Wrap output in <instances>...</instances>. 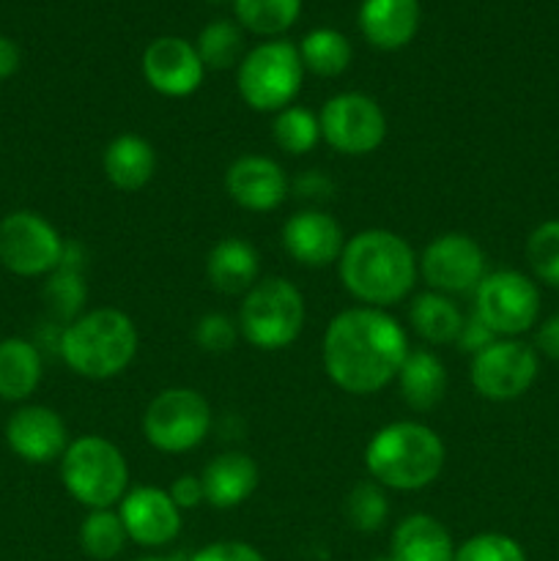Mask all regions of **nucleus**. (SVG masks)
<instances>
[{
  "mask_svg": "<svg viewBox=\"0 0 559 561\" xmlns=\"http://www.w3.org/2000/svg\"><path fill=\"white\" fill-rule=\"evenodd\" d=\"M409 351V334L398 318L378 307H349L338 312L321 340V362L329 381L356 398L389 387Z\"/></svg>",
  "mask_w": 559,
  "mask_h": 561,
  "instance_id": "f257e3e1",
  "label": "nucleus"
},
{
  "mask_svg": "<svg viewBox=\"0 0 559 561\" xmlns=\"http://www.w3.org/2000/svg\"><path fill=\"white\" fill-rule=\"evenodd\" d=\"M338 274L343 288L362 301V307L387 310L414 290L420 257L403 236L370 228L345 239Z\"/></svg>",
  "mask_w": 559,
  "mask_h": 561,
  "instance_id": "f03ea898",
  "label": "nucleus"
},
{
  "mask_svg": "<svg viewBox=\"0 0 559 561\" xmlns=\"http://www.w3.org/2000/svg\"><path fill=\"white\" fill-rule=\"evenodd\" d=\"M447 447L433 427L398 420L378 427L365 447L367 474L389 491H422L438 480Z\"/></svg>",
  "mask_w": 559,
  "mask_h": 561,
  "instance_id": "7ed1b4c3",
  "label": "nucleus"
},
{
  "mask_svg": "<svg viewBox=\"0 0 559 561\" xmlns=\"http://www.w3.org/2000/svg\"><path fill=\"white\" fill-rule=\"evenodd\" d=\"M137 345V327L124 310L96 307L66 323L58 337V354L75 376L107 381L135 362Z\"/></svg>",
  "mask_w": 559,
  "mask_h": 561,
  "instance_id": "20e7f679",
  "label": "nucleus"
},
{
  "mask_svg": "<svg viewBox=\"0 0 559 561\" xmlns=\"http://www.w3.org/2000/svg\"><path fill=\"white\" fill-rule=\"evenodd\" d=\"M60 480L69 496L88 510H113L129 491V463L110 438L80 436L60 458Z\"/></svg>",
  "mask_w": 559,
  "mask_h": 561,
  "instance_id": "39448f33",
  "label": "nucleus"
},
{
  "mask_svg": "<svg viewBox=\"0 0 559 561\" xmlns=\"http://www.w3.org/2000/svg\"><path fill=\"white\" fill-rule=\"evenodd\" d=\"M305 296L290 279H258L239 307V332L252 348L283 351L299 340L305 329Z\"/></svg>",
  "mask_w": 559,
  "mask_h": 561,
  "instance_id": "423d86ee",
  "label": "nucleus"
},
{
  "mask_svg": "<svg viewBox=\"0 0 559 561\" xmlns=\"http://www.w3.org/2000/svg\"><path fill=\"white\" fill-rule=\"evenodd\" d=\"M305 66L299 47L283 38L258 44L236 66V88L241 99L255 113H280L290 107L296 93L301 91Z\"/></svg>",
  "mask_w": 559,
  "mask_h": 561,
  "instance_id": "0eeeda50",
  "label": "nucleus"
},
{
  "mask_svg": "<svg viewBox=\"0 0 559 561\" xmlns=\"http://www.w3.org/2000/svg\"><path fill=\"white\" fill-rule=\"evenodd\" d=\"M212 405L197 389H162L142 411V436L164 455H184L201 447L212 433Z\"/></svg>",
  "mask_w": 559,
  "mask_h": 561,
  "instance_id": "6e6552de",
  "label": "nucleus"
},
{
  "mask_svg": "<svg viewBox=\"0 0 559 561\" xmlns=\"http://www.w3.org/2000/svg\"><path fill=\"white\" fill-rule=\"evenodd\" d=\"M540 373V356L535 345L518 337H497L477 351L469 365V381L480 398L491 403H510L532 389Z\"/></svg>",
  "mask_w": 559,
  "mask_h": 561,
  "instance_id": "1a4fd4ad",
  "label": "nucleus"
},
{
  "mask_svg": "<svg viewBox=\"0 0 559 561\" xmlns=\"http://www.w3.org/2000/svg\"><path fill=\"white\" fill-rule=\"evenodd\" d=\"M475 316L497 337H518L540 318V290L515 268L491 272L475 290Z\"/></svg>",
  "mask_w": 559,
  "mask_h": 561,
  "instance_id": "9d476101",
  "label": "nucleus"
},
{
  "mask_svg": "<svg viewBox=\"0 0 559 561\" xmlns=\"http://www.w3.org/2000/svg\"><path fill=\"white\" fill-rule=\"evenodd\" d=\"M321 140L343 157H367L387 140V115L367 93H338L318 113Z\"/></svg>",
  "mask_w": 559,
  "mask_h": 561,
  "instance_id": "9b49d317",
  "label": "nucleus"
},
{
  "mask_svg": "<svg viewBox=\"0 0 559 561\" xmlns=\"http://www.w3.org/2000/svg\"><path fill=\"white\" fill-rule=\"evenodd\" d=\"M64 255V239L42 214L11 211L0 219V263L16 277L53 274Z\"/></svg>",
  "mask_w": 559,
  "mask_h": 561,
  "instance_id": "f8f14e48",
  "label": "nucleus"
},
{
  "mask_svg": "<svg viewBox=\"0 0 559 561\" xmlns=\"http://www.w3.org/2000/svg\"><path fill=\"white\" fill-rule=\"evenodd\" d=\"M486 274V250L469 233L436 236L420 255V277L444 296L471 294Z\"/></svg>",
  "mask_w": 559,
  "mask_h": 561,
  "instance_id": "ddd939ff",
  "label": "nucleus"
},
{
  "mask_svg": "<svg viewBox=\"0 0 559 561\" xmlns=\"http://www.w3.org/2000/svg\"><path fill=\"white\" fill-rule=\"evenodd\" d=\"M140 69L148 88L168 99L192 96L206 77V66L195 44L181 36L153 38L142 53Z\"/></svg>",
  "mask_w": 559,
  "mask_h": 561,
  "instance_id": "4468645a",
  "label": "nucleus"
},
{
  "mask_svg": "<svg viewBox=\"0 0 559 561\" xmlns=\"http://www.w3.org/2000/svg\"><path fill=\"white\" fill-rule=\"evenodd\" d=\"M118 515L126 537L142 548L170 546L181 531V510L162 488H129L121 499Z\"/></svg>",
  "mask_w": 559,
  "mask_h": 561,
  "instance_id": "2eb2a0df",
  "label": "nucleus"
},
{
  "mask_svg": "<svg viewBox=\"0 0 559 561\" xmlns=\"http://www.w3.org/2000/svg\"><path fill=\"white\" fill-rule=\"evenodd\" d=\"M5 444L25 463L44 466L64 458L69 431L64 416L49 405H22L5 422Z\"/></svg>",
  "mask_w": 559,
  "mask_h": 561,
  "instance_id": "dca6fc26",
  "label": "nucleus"
},
{
  "mask_svg": "<svg viewBox=\"0 0 559 561\" xmlns=\"http://www.w3.org/2000/svg\"><path fill=\"white\" fill-rule=\"evenodd\" d=\"M225 192L244 211L266 214L283 206L290 192V181L272 157L244 153L225 170Z\"/></svg>",
  "mask_w": 559,
  "mask_h": 561,
  "instance_id": "f3484780",
  "label": "nucleus"
},
{
  "mask_svg": "<svg viewBox=\"0 0 559 561\" xmlns=\"http://www.w3.org/2000/svg\"><path fill=\"white\" fill-rule=\"evenodd\" d=\"M283 247L299 266L327 268L343 255L345 233L329 211L301 208L283 225Z\"/></svg>",
  "mask_w": 559,
  "mask_h": 561,
  "instance_id": "a211bd4d",
  "label": "nucleus"
},
{
  "mask_svg": "<svg viewBox=\"0 0 559 561\" xmlns=\"http://www.w3.org/2000/svg\"><path fill=\"white\" fill-rule=\"evenodd\" d=\"M201 482L206 504H212L214 510H233L258 491L261 471L250 455L230 449V453L217 455L212 463H206Z\"/></svg>",
  "mask_w": 559,
  "mask_h": 561,
  "instance_id": "6ab92c4d",
  "label": "nucleus"
},
{
  "mask_svg": "<svg viewBox=\"0 0 559 561\" xmlns=\"http://www.w3.org/2000/svg\"><path fill=\"white\" fill-rule=\"evenodd\" d=\"M261 274V255L241 236H225L208 250L206 279L217 294L244 296Z\"/></svg>",
  "mask_w": 559,
  "mask_h": 561,
  "instance_id": "aec40b11",
  "label": "nucleus"
},
{
  "mask_svg": "<svg viewBox=\"0 0 559 561\" xmlns=\"http://www.w3.org/2000/svg\"><path fill=\"white\" fill-rule=\"evenodd\" d=\"M420 27V0H362L360 31L376 49L406 47Z\"/></svg>",
  "mask_w": 559,
  "mask_h": 561,
  "instance_id": "412c9836",
  "label": "nucleus"
},
{
  "mask_svg": "<svg viewBox=\"0 0 559 561\" xmlns=\"http://www.w3.org/2000/svg\"><path fill=\"white\" fill-rule=\"evenodd\" d=\"M102 168L110 184L121 192H140L157 173V151L135 131L113 137L102 153Z\"/></svg>",
  "mask_w": 559,
  "mask_h": 561,
  "instance_id": "4be33fe9",
  "label": "nucleus"
},
{
  "mask_svg": "<svg viewBox=\"0 0 559 561\" xmlns=\"http://www.w3.org/2000/svg\"><path fill=\"white\" fill-rule=\"evenodd\" d=\"M392 561H453L455 542L442 520L433 515L414 513L392 531Z\"/></svg>",
  "mask_w": 559,
  "mask_h": 561,
  "instance_id": "5701e85b",
  "label": "nucleus"
},
{
  "mask_svg": "<svg viewBox=\"0 0 559 561\" xmlns=\"http://www.w3.org/2000/svg\"><path fill=\"white\" fill-rule=\"evenodd\" d=\"M398 389L411 411H433L447 394V367L433 351L414 348L398 373Z\"/></svg>",
  "mask_w": 559,
  "mask_h": 561,
  "instance_id": "b1692460",
  "label": "nucleus"
},
{
  "mask_svg": "<svg viewBox=\"0 0 559 561\" xmlns=\"http://www.w3.org/2000/svg\"><path fill=\"white\" fill-rule=\"evenodd\" d=\"M42 354L22 337L0 340V400L22 403L42 383Z\"/></svg>",
  "mask_w": 559,
  "mask_h": 561,
  "instance_id": "393cba45",
  "label": "nucleus"
},
{
  "mask_svg": "<svg viewBox=\"0 0 559 561\" xmlns=\"http://www.w3.org/2000/svg\"><path fill=\"white\" fill-rule=\"evenodd\" d=\"M464 321L466 316L460 312V307L455 305L453 296L436 294V290L414 296V301H411L409 307L411 329H414L417 337L425 340L427 345L458 343Z\"/></svg>",
  "mask_w": 559,
  "mask_h": 561,
  "instance_id": "a878e982",
  "label": "nucleus"
},
{
  "mask_svg": "<svg viewBox=\"0 0 559 561\" xmlns=\"http://www.w3.org/2000/svg\"><path fill=\"white\" fill-rule=\"evenodd\" d=\"M299 58L318 77H340L351 66V42L334 27H316L299 44Z\"/></svg>",
  "mask_w": 559,
  "mask_h": 561,
  "instance_id": "bb28decb",
  "label": "nucleus"
},
{
  "mask_svg": "<svg viewBox=\"0 0 559 561\" xmlns=\"http://www.w3.org/2000/svg\"><path fill=\"white\" fill-rule=\"evenodd\" d=\"M233 11L244 31L274 38L299 20L301 0H233Z\"/></svg>",
  "mask_w": 559,
  "mask_h": 561,
  "instance_id": "cd10ccee",
  "label": "nucleus"
},
{
  "mask_svg": "<svg viewBox=\"0 0 559 561\" xmlns=\"http://www.w3.org/2000/svg\"><path fill=\"white\" fill-rule=\"evenodd\" d=\"M272 140L280 151L290 153V157L310 153L318 146V140H321L318 115L299 107V104H290V107L280 110V113H274L272 121Z\"/></svg>",
  "mask_w": 559,
  "mask_h": 561,
  "instance_id": "c85d7f7f",
  "label": "nucleus"
},
{
  "mask_svg": "<svg viewBox=\"0 0 559 561\" xmlns=\"http://www.w3.org/2000/svg\"><path fill=\"white\" fill-rule=\"evenodd\" d=\"M197 55H201L206 69H233L244 58V36H241V25L230 20H214L201 31L195 44Z\"/></svg>",
  "mask_w": 559,
  "mask_h": 561,
  "instance_id": "c756f323",
  "label": "nucleus"
},
{
  "mask_svg": "<svg viewBox=\"0 0 559 561\" xmlns=\"http://www.w3.org/2000/svg\"><path fill=\"white\" fill-rule=\"evenodd\" d=\"M126 529L121 524L118 510H91L80 526L82 551L96 561H110L118 557L126 546Z\"/></svg>",
  "mask_w": 559,
  "mask_h": 561,
  "instance_id": "7c9ffc66",
  "label": "nucleus"
},
{
  "mask_svg": "<svg viewBox=\"0 0 559 561\" xmlns=\"http://www.w3.org/2000/svg\"><path fill=\"white\" fill-rule=\"evenodd\" d=\"M49 307L66 323L80 316V307L85 305V279H82L77 257H71V247H66V255L60 266L49 274V283L44 288Z\"/></svg>",
  "mask_w": 559,
  "mask_h": 561,
  "instance_id": "2f4dec72",
  "label": "nucleus"
},
{
  "mask_svg": "<svg viewBox=\"0 0 559 561\" xmlns=\"http://www.w3.org/2000/svg\"><path fill=\"white\" fill-rule=\"evenodd\" d=\"M343 513L351 529L362 531V535H373V531H378L387 524L389 499L376 480L356 482L349 491V496H345Z\"/></svg>",
  "mask_w": 559,
  "mask_h": 561,
  "instance_id": "473e14b6",
  "label": "nucleus"
},
{
  "mask_svg": "<svg viewBox=\"0 0 559 561\" xmlns=\"http://www.w3.org/2000/svg\"><path fill=\"white\" fill-rule=\"evenodd\" d=\"M526 263L535 279L559 288V219H546L526 239Z\"/></svg>",
  "mask_w": 559,
  "mask_h": 561,
  "instance_id": "72a5a7b5",
  "label": "nucleus"
},
{
  "mask_svg": "<svg viewBox=\"0 0 559 561\" xmlns=\"http://www.w3.org/2000/svg\"><path fill=\"white\" fill-rule=\"evenodd\" d=\"M453 561H526V553L513 537L499 535V531H482L455 548Z\"/></svg>",
  "mask_w": 559,
  "mask_h": 561,
  "instance_id": "f704fd0d",
  "label": "nucleus"
},
{
  "mask_svg": "<svg viewBox=\"0 0 559 561\" xmlns=\"http://www.w3.org/2000/svg\"><path fill=\"white\" fill-rule=\"evenodd\" d=\"M239 334V323L225 312H208L195 323V343L206 354H228Z\"/></svg>",
  "mask_w": 559,
  "mask_h": 561,
  "instance_id": "c9c22d12",
  "label": "nucleus"
},
{
  "mask_svg": "<svg viewBox=\"0 0 559 561\" xmlns=\"http://www.w3.org/2000/svg\"><path fill=\"white\" fill-rule=\"evenodd\" d=\"M190 561H266L258 548L241 540H219L192 553Z\"/></svg>",
  "mask_w": 559,
  "mask_h": 561,
  "instance_id": "e433bc0d",
  "label": "nucleus"
},
{
  "mask_svg": "<svg viewBox=\"0 0 559 561\" xmlns=\"http://www.w3.org/2000/svg\"><path fill=\"white\" fill-rule=\"evenodd\" d=\"M170 499L175 502L179 510H195L206 502V493H203V482L197 474H181L175 477L173 485L168 488Z\"/></svg>",
  "mask_w": 559,
  "mask_h": 561,
  "instance_id": "4c0bfd02",
  "label": "nucleus"
},
{
  "mask_svg": "<svg viewBox=\"0 0 559 561\" xmlns=\"http://www.w3.org/2000/svg\"><path fill=\"white\" fill-rule=\"evenodd\" d=\"M493 340H497V334H493L491 329H488L486 323H482L480 318H477L475 312H471V316L464 321V329H460L458 343L464 345L466 351H471V356H475L477 351H482V348H486V345H491Z\"/></svg>",
  "mask_w": 559,
  "mask_h": 561,
  "instance_id": "58836bf2",
  "label": "nucleus"
},
{
  "mask_svg": "<svg viewBox=\"0 0 559 561\" xmlns=\"http://www.w3.org/2000/svg\"><path fill=\"white\" fill-rule=\"evenodd\" d=\"M535 351L537 356H548V359L559 362V312L546 318L535 332Z\"/></svg>",
  "mask_w": 559,
  "mask_h": 561,
  "instance_id": "ea45409f",
  "label": "nucleus"
},
{
  "mask_svg": "<svg viewBox=\"0 0 559 561\" xmlns=\"http://www.w3.org/2000/svg\"><path fill=\"white\" fill-rule=\"evenodd\" d=\"M296 190L305 197H329L332 195V181L327 175H321L318 170H307L299 181H296Z\"/></svg>",
  "mask_w": 559,
  "mask_h": 561,
  "instance_id": "a19ab883",
  "label": "nucleus"
},
{
  "mask_svg": "<svg viewBox=\"0 0 559 561\" xmlns=\"http://www.w3.org/2000/svg\"><path fill=\"white\" fill-rule=\"evenodd\" d=\"M20 69V47L11 38L0 36V80L11 77Z\"/></svg>",
  "mask_w": 559,
  "mask_h": 561,
  "instance_id": "79ce46f5",
  "label": "nucleus"
},
{
  "mask_svg": "<svg viewBox=\"0 0 559 561\" xmlns=\"http://www.w3.org/2000/svg\"><path fill=\"white\" fill-rule=\"evenodd\" d=\"M135 561H186L184 557H142V559H135Z\"/></svg>",
  "mask_w": 559,
  "mask_h": 561,
  "instance_id": "37998d69",
  "label": "nucleus"
},
{
  "mask_svg": "<svg viewBox=\"0 0 559 561\" xmlns=\"http://www.w3.org/2000/svg\"><path fill=\"white\" fill-rule=\"evenodd\" d=\"M370 561H392V557H376V559H370Z\"/></svg>",
  "mask_w": 559,
  "mask_h": 561,
  "instance_id": "c03bdc74",
  "label": "nucleus"
},
{
  "mask_svg": "<svg viewBox=\"0 0 559 561\" xmlns=\"http://www.w3.org/2000/svg\"><path fill=\"white\" fill-rule=\"evenodd\" d=\"M212 3H223V0H212Z\"/></svg>",
  "mask_w": 559,
  "mask_h": 561,
  "instance_id": "a18cd8bd",
  "label": "nucleus"
}]
</instances>
